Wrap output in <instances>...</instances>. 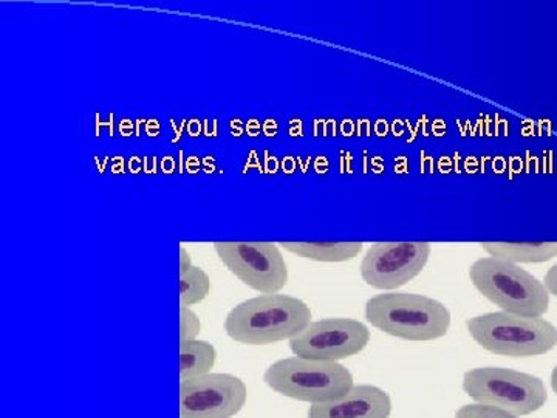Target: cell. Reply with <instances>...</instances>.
I'll list each match as a JSON object with an SVG mask.
<instances>
[{
    "label": "cell",
    "mask_w": 557,
    "mask_h": 418,
    "mask_svg": "<svg viewBox=\"0 0 557 418\" xmlns=\"http://www.w3.org/2000/svg\"><path fill=\"white\" fill-rule=\"evenodd\" d=\"M211 292V279L200 267H190L185 273H180V303L190 307L207 299Z\"/></svg>",
    "instance_id": "cell-15"
},
{
    "label": "cell",
    "mask_w": 557,
    "mask_h": 418,
    "mask_svg": "<svg viewBox=\"0 0 557 418\" xmlns=\"http://www.w3.org/2000/svg\"><path fill=\"white\" fill-rule=\"evenodd\" d=\"M491 258L508 260L512 263H544L557 258V242L541 244H507V242H485L482 244Z\"/></svg>",
    "instance_id": "cell-13"
},
{
    "label": "cell",
    "mask_w": 557,
    "mask_h": 418,
    "mask_svg": "<svg viewBox=\"0 0 557 418\" xmlns=\"http://www.w3.org/2000/svg\"><path fill=\"white\" fill-rule=\"evenodd\" d=\"M474 287L500 307L520 317L542 318L549 309V293L544 282L518 263L497 258L475 260L469 269Z\"/></svg>",
    "instance_id": "cell-3"
},
{
    "label": "cell",
    "mask_w": 557,
    "mask_h": 418,
    "mask_svg": "<svg viewBox=\"0 0 557 418\" xmlns=\"http://www.w3.org/2000/svg\"><path fill=\"white\" fill-rule=\"evenodd\" d=\"M428 242H380L366 253L361 276L370 287L395 290L416 279L431 256Z\"/></svg>",
    "instance_id": "cell-10"
},
{
    "label": "cell",
    "mask_w": 557,
    "mask_h": 418,
    "mask_svg": "<svg viewBox=\"0 0 557 418\" xmlns=\"http://www.w3.org/2000/svg\"><path fill=\"white\" fill-rule=\"evenodd\" d=\"M544 285L547 287L549 295L556 296L557 298V263L545 274Z\"/></svg>",
    "instance_id": "cell-18"
},
{
    "label": "cell",
    "mask_w": 557,
    "mask_h": 418,
    "mask_svg": "<svg viewBox=\"0 0 557 418\" xmlns=\"http://www.w3.org/2000/svg\"><path fill=\"white\" fill-rule=\"evenodd\" d=\"M552 388L553 391H555V394L557 395V366L555 369H553L552 372Z\"/></svg>",
    "instance_id": "cell-20"
},
{
    "label": "cell",
    "mask_w": 557,
    "mask_h": 418,
    "mask_svg": "<svg viewBox=\"0 0 557 418\" xmlns=\"http://www.w3.org/2000/svg\"><path fill=\"white\" fill-rule=\"evenodd\" d=\"M456 418H520L512 416L507 410L493 408V406L480 405V403H472V405L461 406L457 410Z\"/></svg>",
    "instance_id": "cell-17"
},
{
    "label": "cell",
    "mask_w": 557,
    "mask_h": 418,
    "mask_svg": "<svg viewBox=\"0 0 557 418\" xmlns=\"http://www.w3.org/2000/svg\"><path fill=\"white\" fill-rule=\"evenodd\" d=\"M215 358V348L207 341H180V379L185 381L211 373Z\"/></svg>",
    "instance_id": "cell-14"
},
{
    "label": "cell",
    "mask_w": 557,
    "mask_h": 418,
    "mask_svg": "<svg viewBox=\"0 0 557 418\" xmlns=\"http://www.w3.org/2000/svg\"><path fill=\"white\" fill-rule=\"evenodd\" d=\"M373 328L406 341H434L448 335L450 311L445 304L416 293H383L366 304Z\"/></svg>",
    "instance_id": "cell-2"
},
{
    "label": "cell",
    "mask_w": 557,
    "mask_h": 418,
    "mask_svg": "<svg viewBox=\"0 0 557 418\" xmlns=\"http://www.w3.org/2000/svg\"><path fill=\"white\" fill-rule=\"evenodd\" d=\"M248 399L245 381L231 373H207L180 383V418H231Z\"/></svg>",
    "instance_id": "cell-8"
},
{
    "label": "cell",
    "mask_w": 557,
    "mask_h": 418,
    "mask_svg": "<svg viewBox=\"0 0 557 418\" xmlns=\"http://www.w3.org/2000/svg\"><path fill=\"white\" fill-rule=\"evenodd\" d=\"M369 341V329L357 319L329 318L311 322L289 340V348L295 357L338 362L364 351Z\"/></svg>",
    "instance_id": "cell-9"
},
{
    "label": "cell",
    "mask_w": 557,
    "mask_h": 418,
    "mask_svg": "<svg viewBox=\"0 0 557 418\" xmlns=\"http://www.w3.org/2000/svg\"><path fill=\"white\" fill-rule=\"evenodd\" d=\"M463 391L480 405L525 417L544 408L548 392L544 381L531 373L505 368H478L463 377Z\"/></svg>",
    "instance_id": "cell-6"
},
{
    "label": "cell",
    "mask_w": 557,
    "mask_h": 418,
    "mask_svg": "<svg viewBox=\"0 0 557 418\" xmlns=\"http://www.w3.org/2000/svg\"><path fill=\"white\" fill-rule=\"evenodd\" d=\"M193 267L190 263L189 253L185 248H180V273H185Z\"/></svg>",
    "instance_id": "cell-19"
},
{
    "label": "cell",
    "mask_w": 557,
    "mask_h": 418,
    "mask_svg": "<svg viewBox=\"0 0 557 418\" xmlns=\"http://www.w3.org/2000/svg\"><path fill=\"white\" fill-rule=\"evenodd\" d=\"M310 324L311 310L304 300L274 293L234 307L225 319V332L245 346H269L295 339Z\"/></svg>",
    "instance_id": "cell-1"
},
{
    "label": "cell",
    "mask_w": 557,
    "mask_h": 418,
    "mask_svg": "<svg viewBox=\"0 0 557 418\" xmlns=\"http://www.w3.org/2000/svg\"><path fill=\"white\" fill-rule=\"evenodd\" d=\"M391 414V395L372 384H354L343 397L309 409V418H388Z\"/></svg>",
    "instance_id": "cell-11"
},
{
    "label": "cell",
    "mask_w": 557,
    "mask_h": 418,
    "mask_svg": "<svg viewBox=\"0 0 557 418\" xmlns=\"http://www.w3.org/2000/svg\"><path fill=\"white\" fill-rule=\"evenodd\" d=\"M282 247L314 262H347L361 253V242H284Z\"/></svg>",
    "instance_id": "cell-12"
},
{
    "label": "cell",
    "mask_w": 557,
    "mask_h": 418,
    "mask_svg": "<svg viewBox=\"0 0 557 418\" xmlns=\"http://www.w3.org/2000/svg\"><path fill=\"white\" fill-rule=\"evenodd\" d=\"M201 329L200 318L189 307H180V341L197 340Z\"/></svg>",
    "instance_id": "cell-16"
},
{
    "label": "cell",
    "mask_w": 557,
    "mask_h": 418,
    "mask_svg": "<svg viewBox=\"0 0 557 418\" xmlns=\"http://www.w3.org/2000/svg\"><path fill=\"white\" fill-rule=\"evenodd\" d=\"M267 386L298 402H332L354 386V376L336 361L292 357L278 359L263 376Z\"/></svg>",
    "instance_id": "cell-5"
},
{
    "label": "cell",
    "mask_w": 557,
    "mask_h": 418,
    "mask_svg": "<svg viewBox=\"0 0 557 418\" xmlns=\"http://www.w3.org/2000/svg\"><path fill=\"white\" fill-rule=\"evenodd\" d=\"M214 249L234 276L262 295H274L287 285V263L271 242H215Z\"/></svg>",
    "instance_id": "cell-7"
},
{
    "label": "cell",
    "mask_w": 557,
    "mask_h": 418,
    "mask_svg": "<svg viewBox=\"0 0 557 418\" xmlns=\"http://www.w3.org/2000/svg\"><path fill=\"white\" fill-rule=\"evenodd\" d=\"M467 328L480 347L500 357H539L557 344V328L547 319L520 317L508 311L468 319Z\"/></svg>",
    "instance_id": "cell-4"
}]
</instances>
